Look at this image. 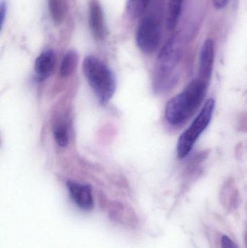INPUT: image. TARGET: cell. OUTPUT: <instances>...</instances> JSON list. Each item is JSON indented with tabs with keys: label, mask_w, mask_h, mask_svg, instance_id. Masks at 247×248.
<instances>
[{
	"label": "cell",
	"mask_w": 247,
	"mask_h": 248,
	"mask_svg": "<svg viewBox=\"0 0 247 248\" xmlns=\"http://www.w3.org/2000/svg\"><path fill=\"white\" fill-rule=\"evenodd\" d=\"M208 83L200 78L193 80L185 90L168 101L165 118L171 125H180L189 119L205 97Z\"/></svg>",
	"instance_id": "6da1fadb"
},
{
	"label": "cell",
	"mask_w": 247,
	"mask_h": 248,
	"mask_svg": "<svg viewBox=\"0 0 247 248\" xmlns=\"http://www.w3.org/2000/svg\"><path fill=\"white\" fill-rule=\"evenodd\" d=\"M84 71L99 101L102 104L108 103L116 88V78L111 70L95 57L88 56L84 60Z\"/></svg>",
	"instance_id": "7a4b0ae2"
},
{
	"label": "cell",
	"mask_w": 247,
	"mask_h": 248,
	"mask_svg": "<svg viewBox=\"0 0 247 248\" xmlns=\"http://www.w3.org/2000/svg\"><path fill=\"white\" fill-rule=\"evenodd\" d=\"M215 104L216 103L213 99L207 100L193 123L180 136L177 144L178 158H184L188 155L194 143L207 128L213 116Z\"/></svg>",
	"instance_id": "3957f363"
},
{
	"label": "cell",
	"mask_w": 247,
	"mask_h": 248,
	"mask_svg": "<svg viewBox=\"0 0 247 248\" xmlns=\"http://www.w3.org/2000/svg\"><path fill=\"white\" fill-rule=\"evenodd\" d=\"M183 45L182 39L176 34L172 36L161 49L158 60V73L162 85H169L175 79L173 71L182 56Z\"/></svg>",
	"instance_id": "277c9868"
},
{
	"label": "cell",
	"mask_w": 247,
	"mask_h": 248,
	"mask_svg": "<svg viewBox=\"0 0 247 248\" xmlns=\"http://www.w3.org/2000/svg\"><path fill=\"white\" fill-rule=\"evenodd\" d=\"M161 21L155 15L144 17L136 32L138 46L145 53H152L158 49L160 42Z\"/></svg>",
	"instance_id": "5b68a950"
},
{
	"label": "cell",
	"mask_w": 247,
	"mask_h": 248,
	"mask_svg": "<svg viewBox=\"0 0 247 248\" xmlns=\"http://www.w3.org/2000/svg\"><path fill=\"white\" fill-rule=\"evenodd\" d=\"M67 187L70 196L80 208L88 211L93 208L94 200L92 191L89 185L69 181L67 183Z\"/></svg>",
	"instance_id": "8992f818"
},
{
	"label": "cell",
	"mask_w": 247,
	"mask_h": 248,
	"mask_svg": "<svg viewBox=\"0 0 247 248\" xmlns=\"http://www.w3.org/2000/svg\"><path fill=\"white\" fill-rule=\"evenodd\" d=\"M215 45L212 39L204 41L200 54L199 78L209 83L211 78L214 62Z\"/></svg>",
	"instance_id": "52a82bcc"
},
{
	"label": "cell",
	"mask_w": 247,
	"mask_h": 248,
	"mask_svg": "<svg viewBox=\"0 0 247 248\" xmlns=\"http://www.w3.org/2000/svg\"><path fill=\"white\" fill-rule=\"evenodd\" d=\"M89 24L93 36L101 40L105 34L104 14L98 0H91L89 7Z\"/></svg>",
	"instance_id": "ba28073f"
},
{
	"label": "cell",
	"mask_w": 247,
	"mask_h": 248,
	"mask_svg": "<svg viewBox=\"0 0 247 248\" xmlns=\"http://www.w3.org/2000/svg\"><path fill=\"white\" fill-rule=\"evenodd\" d=\"M56 62V55L52 49L42 52L35 61L34 70L39 81L46 79L52 74Z\"/></svg>",
	"instance_id": "9c48e42d"
},
{
	"label": "cell",
	"mask_w": 247,
	"mask_h": 248,
	"mask_svg": "<svg viewBox=\"0 0 247 248\" xmlns=\"http://www.w3.org/2000/svg\"><path fill=\"white\" fill-rule=\"evenodd\" d=\"M184 0H168L167 9V26L169 30L175 29L179 20Z\"/></svg>",
	"instance_id": "30bf717a"
},
{
	"label": "cell",
	"mask_w": 247,
	"mask_h": 248,
	"mask_svg": "<svg viewBox=\"0 0 247 248\" xmlns=\"http://www.w3.org/2000/svg\"><path fill=\"white\" fill-rule=\"evenodd\" d=\"M78 62V54L75 51L69 50L64 55L60 67V74L62 77L71 76L75 71Z\"/></svg>",
	"instance_id": "8fae6325"
},
{
	"label": "cell",
	"mask_w": 247,
	"mask_h": 248,
	"mask_svg": "<svg viewBox=\"0 0 247 248\" xmlns=\"http://www.w3.org/2000/svg\"><path fill=\"white\" fill-rule=\"evenodd\" d=\"M49 10L54 21L61 23L65 17L67 10L65 0H49Z\"/></svg>",
	"instance_id": "7c38bea8"
},
{
	"label": "cell",
	"mask_w": 247,
	"mask_h": 248,
	"mask_svg": "<svg viewBox=\"0 0 247 248\" xmlns=\"http://www.w3.org/2000/svg\"><path fill=\"white\" fill-rule=\"evenodd\" d=\"M150 0H128L127 10L132 17H138L145 13Z\"/></svg>",
	"instance_id": "4fadbf2b"
},
{
	"label": "cell",
	"mask_w": 247,
	"mask_h": 248,
	"mask_svg": "<svg viewBox=\"0 0 247 248\" xmlns=\"http://www.w3.org/2000/svg\"><path fill=\"white\" fill-rule=\"evenodd\" d=\"M55 139L56 140L58 145L60 147H65L68 145V141H69V136H68L67 128L64 125H58L55 129L54 132Z\"/></svg>",
	"instance_id": "5bb4252c"
},
{
	"label": "cell",
	"mask_w": 247,
	"mask_h": 248,
	"mask_svg": "<svg viewBox=\"0 0 247 248\" xmlns=\"http://www.w3.org/2000/svg\"><path fill=\"white\" fill-rule=\"evenodd\" d=\"M222 248H237L235 243L227 236H223L221 239Z\"/></svg>",
	"instance_id": "9a60e30c"
},
{
	"label": "cell",
	"mask_w": 247,
	"mask_h": 248,
	"mask_svg": "<svg viewBox=\"0 0 247 248\" xmlns=\"http://www.w3.org/2000/svg\"><path fill=\"white\" fill-rule=\"evenodd\" d=\"M6 13H7V6L4 1H1L0 4V23H1V28L3 27L4 19H5Z\"/></svg>",
	"instance_id": "2e32d148"
},
{
	"label": "cell",
	"mask_w": 247,
	"mask_h": 248,
	"mask_svg": "<svg viewBox=\"0 0 247 248\" xmlns=\"http://www.w3.org/2000/svg\"><path fill=\"white\" fill-rule=\"evenodd\" d=\"M229 0H213V6L217 10H221L227 6Z\"/></svg>",
	"instance_id": "e0dca14e"
},
{
	"label": "cell",
	"mask_w": 247,
	"mask_h": 248,
	"mask_svg": "<svg viewBox=\"0 0 247 248\" xmlns=\"http://www.w3.org/2000/svg\"><path fill=\"white\" fill-rule=\"evenodd\" d=\"M246 239H247V237H246Z\"/></svg>",
	"instance_id": "ac0fdd59"
}]
</instances>
